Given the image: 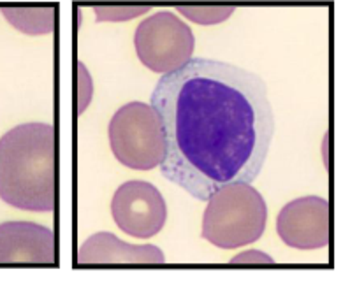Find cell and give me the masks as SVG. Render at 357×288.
Segmentation results:
<instances>
[{"label":"cell","mask_w":357,"mask_h":288,"mask_svg":"<svg viewBox=\"0 0 357 288\" xmlns=\"http://www.w3.org/2000/svg\"><path fill=\"white\" fill-rule=\"evenodd\" d=\"M150 106L160 120L167 182L206 202L232 183H254L268 159L275 115L264 79L213 58L164 74Z\"/></svg>","instance_id":"1"},{"label":"cell","mask_w":357,"mask_h":288,"mask_svg":"<svg viewBox=\"0 0 357 288\" xmlns=\"http://www.w3.org/2000/svg\"><path fill=\"white\" fill-rule=\"evenodd\" d=\"M0 199L22 211L55 209V127L23 123L0 137Z\"/></svg>","instance_id":"2"},{"label":"cell","mask_w":357,"mask_h":288,"mask_svg":"<svg viewBox=\"0 0 357 288\" xmlns=\"http://www.w3.org/2000/svg\"><path fill=\"white\" fill-rule=\"evenodd\" d=\"M203 239L222 250L247 246L262 237L268 223L266 200L250 183H232L206 200Z\"/></svg>","instance_id":"3"},{"label":"cell","mask_w":357,"mask_h":288,"mask_svg":"<svg viewBox=\"0 0 357 288\" xmlns=\"http://www.w3.org/2000/svg\"><path fill=\"white\" fill-rule=\"evenodd\" d=\"M114 159L134 170L160 166L166 152L162 127L150 104L129 102L114 113L107 129Z\"/></svg>","instance_id":"4"},{"label":"cell","mask_w":357,"mask_h":288,"mask_svg":"<svg viewBox=\"0 0 357 288\" xmlns=\"http://www.w3.org/2000/svg\"><path fill=\"white\" fill-rule=\"evenodd\" d=\"M134 48L139 62L157 74H171L194 55L190 26L171 11H158L137 25Z\"/></svg>","instance_id":"5"},{"label":"cell","mask_w":357,"mask_h":288,"mask_svg":"<svg viewBox=\"0 0 357 288\" xmlns=\"http://www.w3.org/2000/svg\"><path fill=\"white\" fill-rule=\"evenodd\" d=\"M111 214L120 230L137 239H150L166 225L167 204L157 186L134 179L116 189Z\"/></svg>","instance_id":"6"},{"label":"cell","mask_w":357,"mask_h":288,"mask_svg":"<svg viewBox=\"0 0 357 288\" xmlns=\"http://www.w3.org/2000/svg\"><path fill=\"white\" fill-rule=\"evenodd\" d=\"M276 232L296 250H319L329 244V200L324 197H301L282 207Z\"/></svg>","instance_id":"7"},{"label":"cell","mask_w":357,"mask_h":288,"mask_svg":"<svg viewBox=\"0 0 357 288\" xmlns=\"http://www.w3.org/2000/svg\"><path fill=\"white\" fill-rule=\"evenodd\" d=\"M52 229L32 222L0 223V264H55Z\"/></svg>","instance_id":"8"},{"label":"cell","mask_w":357,"mask_h":288,"mask_svg":"<svg viewBox=\"0 0 357 288\" xmlns=\"http://www.w3.org/2000/svg\"><path fill=\"white\" fill-rule=\"evenodd\" d=\"M77 262L89 264H164L166 257L153 244H130L111 232H97L83 243Z\"/></svg>","instance_id":"9"},{"label":"cell","mask_w":357,"mask_h":288,"mask_svg":"<svg viewBox=\"0 0 357 288\" xmlns=\"http://www.w3.org/2000/svg\"><path fill=\"white\" fill-rule=\"evenodd\" d=\"M13 26L29 35H41L50 33L55 29V9L53 8H13L2 9Z\"/></svg>","instance_id":"10"},{"label":"cell","mask_w":357,"mask_h":288,"mask_svg":"<svg viewBox=\"0 0 357 288\" xmlns=\"http://www.w3.org/2000/svg\"><path fill=\"white\" fill-rule=\"evenodd\" d=\"M181 15L199 25H215L222 23L234 13L229 6H194V8H178Z\"/></svg>","instance_id":"11"},{"label":"cell","mask_w":357,"mask_h":288,"mask_svg":"<svg viewBox=\"0 0 357 288\" xmlns=\"http://www.w3.org/2000/svg\"><path fill=\"white\" fill-rule=\"evenodd\" d=\"M97 22H127L143 15L148 8H130V6H111V8H96Z\"/></svg>","instance_id":"12"},{"label":"cell","mask_w":357,"mask_h":288,"mask_svg":"<svg viewBox=\"0 0 357 288\" xmlns=\"http://www.w3.org/2000/svg\"><path fill=\"white\" fill-rule=\"evenodd\" d=\"M231 264H275V259L259 250H248L231 259Z\"/></svg>","instance_id":"13"}]
</instances>
